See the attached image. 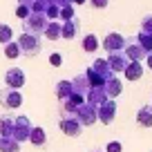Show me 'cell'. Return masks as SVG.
<instances>
[{
  "mask_svg": "<svg viewBox=\"0 0 152 152\" xmlns=\"http://www.w3.org/2000/svg\"><path fill=\"white\" fill-rule=\"evenodd\" d=\"M85 76H87V81H90L92 87H103L105 81L112 78V76H116V74H112V69H110V65H107L105 58H96V61L87 67Z\"/></svg>",
  "mask_w": 152,
  "mask_h": 152,
  "instance_id": "6da1fadb",
  "label": "cell"
},
{
  "mask_svg": "<svg viewBox=\"0 0 152 152\" xmlns=\"http://www.w3.org/2000/svg\"><path fill=\"white\" fill-rule=\"evenodd\" d=\"M47 16L45 14H29L27 18L23 20V34H31V36H43L45 27H47Z\"/></svg>",
  "mask_w": 152,
  "mask_h": 152,
  "instance_id": "7a4b0ae2",
  "label": "cell"
},
{
  "mask_svg": "<svg viewBox=\"0 0 152 152\" xmlns=\"http://www.w3.org/2000/svg\"><path fill=\"white\" fill-rule=\"evenodd\" d=\"M31 121H29V116H25V114H18V116H14V130H11V139L18 143L23 141H29V132H31Z\"/></svg>",
  "mask_w": 152,
  "mask_h": 152,
  "instance_id": "3957f363",
  "label": "cell"
},
{
  "mask_svg": "<svg viewBox=\"0 0 152 152\" xmlns=\"http://www.w3.org/2000/svg\"><path fill=\"white\" fill-rule=\"evenodd\" d=\"M16 43H18L20 54H25V56H36V54H40V49H43L40 36H31V34H23Z\"/></svg>",
  "mask_w": 152,
  "mask_h": 152,
  "instance_id": "277c9868",
  "label": "cell"
},
{
  "mask_svg": "<svg viewBox=\"0 0 152 152\" xmlns=\"http://www.w3.org/2000/svg\"><path fill=\"white\" fill-rule=\"evenodd\" d=\"M0 105L5 110H18L23 105V94L18 90H11V87H2L0 90Z\"/></svg>",
  "mask_w": 152,
  "mask_h": 152,
  "instance_id": "5b68a950",
  "label": "cell"
},
{
  "mask_svg": "<svg viewBox=\"0 0 152 152\" xmlns=\"http://www.w3.org/2000/svg\"><path fill=\"white\" fill-rule=\"evenodd\" d=\"M116 116V101H105L101 107H96V121H101L103 125H110Z\"/></svg>",
  "mask_w": 152,
  "mask_h": 152,
  "instance_id": "8992f818",
  "label": "cell"
},
{
  "mask_svg": "<svg viewBox=\"0 0 152 152\" xmlns=\"http://www.w3.org/2000/svg\"><path fill=\"white\" fill-rule=\"evenodd\" d=\"M101 45H103V49H105L107 54L123 52V49H125V36H121V34L112 31V34H107V36H105V40H103Z\"/></svg>",
  "mask_w": 152,
  "mask_h": 152,
  "instance_id": "52a82bcc",
  "label": "cell"
},
{
  "mask_svg": "<svg viewBox=\"0 0 152 152\" xmlns=\"http://www.w3.org/2000/svg\"><path fill=\"white\" fill-rule=\"evenodd\" d=\"M123 54H125V58H128L130 63H141L143 58L148 56V54L139 47V43L134 40V38H125V49H123Z\"/></svg>",
  "mask_w": 152,
  "mask_h": 152,
  "instance_id": "ba28073f",
  "label": "cell"
},
{
  "mask_svg": "<svg viewBox=\"0 0 152 152\" xmlns=\"http://www.w3.org/2000/svg\"><path fill=\"white\" fill-rule=\"evenodd\" d=\"M25 81H27V76H25V72L20 69V67H11V69H7V74H5L7 87H11V90H18V92H20V87L25 85Z\"/></svg>",
  "mask_w": 152,
  "mask_h": 152,
  "instance_id": "9c48e42d",
  "label": "cell"
},
{
  "mask_svg": "<svg viewBox=\"0 0 152 152\" xmlns=\"http://www.w3.org/2000/svg\"><path fill=\"white\" fill-rule=\"evenodd\" d=\"M76 121L85 128V125H92V123H96V107H92V105H87V103H83V105H78V110H76Z\"/></svg>",
  "mask_w": 152,
  "mask_h": 152,
  "instance_id": "30bf717a",
  "label": "cell"
},
{
  "mask_svg": "<svg viewBox=\"0 0 152 152\" xmlns=\"http://www.w3.org/2000/svg\"><path fill=\"white\" fill-rule=\"evenodd\" d=\"M58 125H61V132H65L67 137H78L83 132V125L76 121V116H61Z\"/></svg>",
  "mask_w": 152,
  "mask_h": 152,
  "instance_id": "8fae6325",
  "label": "cell"
},
{
  "mask_svg": "<svg viewBox=\"0 0 152 152\" xmlns=\"http://www.w3.org/2000/svg\"><path fill=\"white\" fill-rule=\"evenodd\" d=\"M69 83H72V92H74V94H78V96H83V99H85L87 92L92 90V85H90V81H87V76H85V74L74 76Z\"/></svg>",
  "mask_w": 152,
  "mask_h": 152,
  "instance_id": "7c38bea8",
  "label": "cell"
},
{
  "mask_svg": "<svg viewBox=\"0 0 152 152\" xmlns=\"http://www.w3.org/2000/svg\"><path fill=\"white\" fill-rule=\"evenodd\" d=\"M105 101H110V99H107V94H105L103 87H92V90L87 92V96H85V103L92 105V107H101Z\"/></svg>",
  "mask_w": 152,
  "mask_h": 152,
  "instance_id": "4fadbf2b",
  "label": "cell"
},
{
  "mask_svg": "<svg viewBox=\"0 0 152 152\" xmlns=\"http://www.w3.org/2000/svg\"><path fill=\"white\" fill-rule=\"evenodd\" d=\"M78 29H81V20H78V18L65 20V23H61V38H65V40H72V38H76Z\"/></svg>",
  "mask_w": 152,
  "mask_h": 152,
  "instance_id": "5bb4252c",
  "label": "cell"
},
{
  "mask_svg": "<svg viewBox=\"0 0 152 152\" xmlns=\"http://www.w3.org/2000/svg\"><path fill=\"white\" fill-rule=\"evenodd\" d=\"M105 61H107V65H110V69H112V74H116V72H123L125 65L130 63L128 58H125L123 52H114V54H110Z\"/></svg>",
  "mask_w": 152,
  "mask_h": 152,
  "instance_id": "9a60e30c",
  "label": "cell"
},
{
  "mask_svg": "<svg viewBox=\"0 0 152 152\" xmlns=\"http://www.w3.org/2000/svg\"><path fill=\"white\" fill-rule=\"evenodd\" d=\"M103 90H105V94H107V99H116V96L123 92V83H121V78H116V76H112V78H107L105 81V85H103Z\"/></svg>",
  "mask_w": 152,
  "mask_h": 152,
  "instance_id": "2e32d148",
  "label": "cell"
},
{
  "mask_svg": "<svg viewBox=\"0 0 152 152\" xmlns=\"http://www.w3.org/2000/svg\"><path fill=\"white\" fill-rule=\"evenodd\" d=\"M137 123L141 128H152V105H143L137 112Z\"/></svg>",
  "mask_w": 152,
  "mask_h": 152,
  "instance_id": "e0dca14e",
  "label": "cell"
},
{
  "mask_svg": "<svg viewBox=\"0 0 152 152\" xmlns=\"http://www.w3.org/2000/svg\"><path fill=\"white\" fill-rule=\"evenodd\" d=\"M123 74H125V78H130V81H139L143 76V65L141 63H128L125 69H123Z\"/></svg>",
  "mask_w": 152,
  "mask_h": 152,
  "instance_id": "ac0fdd59",
  "label": "cell"
},
{
  "mask_svg": "<svg viewBox=\"0 0 152 152\" xmlns=\"http://www.w3.org/2000/svg\"><path fill=\"white\" fill-rule=\"evenodd\" d=\"M43 36L47 38V40H58V38H61V23H58V20H49L45 31H43Z\"/></svg>",
  "mask_w": 152,
  "mask_h": 152,
  "instance_id": "d6986e66",
  "label": "cell"
},
{
  "mask_svg": "<svg viewBox=\"0 0 152 152\" xmlns=\"http://www.w3.org/2000/svg\"><path fill=\"white\" fill-rule=\"evenodd\" d=\"M29 143H34V145H45L47 143V132H45L43 128H31V132H29Z\"/></svg>",
  "mask_w": 152,
  "mask_h": 152,
  "instance_id": "ffe728a7",
  "label": "cell"
},
{
  "mask_svg": "<svg viewBox=\"0 0 152 152\" xmlns=\"http://www.w3.org/2000/svg\"><path fill=\"white\" fill-rule=\"evenodd\" d=\"M11 130H14V116H11V114L0 116V139L11 137Z\"/></svg>",
  "mask_w": 152,
  "mask_h": 152,
  "instance_id": "44dd1931",
  "label": "cell"
},
{
  "mask_svg": "<svg viewBox=\"0 0 152 152\" xmlns=\"http://www.w3.org/2000/svg\"><path fill=\"white\" fill-rule=\"evenodd\" d=\"M134 40L139 43V47H141L145 54H152V34H143V31H139L137 36H134Z\"/></svg>",
  "mask_w": 152,
  "mask_h": 152,
  "instance_id": "7402d4cb",
  "label": "cell"
},
{
  "mask_svg": "<svg viewBox=\"0 0 152 152\" xmlns=\"http://www.w3.org/2000/svg\"><path fill=\"white\" fill-rule=\"evenodd\" d=\"M72 94H74V92H72V83L69 81H58L56 83V96H58V101L69 99Z\"/></svg>",
  "mask_w": 152,
  "mask_h": 152,
  "instance_id": "603a6c76",
  "label": "cell"
},
{
  "mask_svg": "<svg viewBox=\"0 0 152 152\" xmlns=\"http://www.w3.org/2000/svg\"><path fill=\"white\" fill-rule=\"evenodd\" d=\"M0 152H20V143L14 141L11 137L0 139Z\"/></svg>",
  "mask_w": 152,
  "mask_h": 152,
  "instance_id": "cb8c5ba5",
  "label": "cell"
},
{
  "mask_svg": "<svg viewBox=\"0 0 152 152\" xmlns=\"http://www.w3.org/2000/svg\"><path fill=\"white\" fill-rule=\"evenodd\" d=\"M99 45L101 43H99V38H96L94 34H87V36L83 38V49H85L87 54H94L96 49H99Z\"/></svg>",
  "mask_w": 152,
  "mask_h": 152,
  "instance_id": "d4e9b609",
  "label": "cell"
},
{
  "mask_svg": "<svg viewBox=\"0 0 152 152\" xmlns=\"http://www.w3.org/2000/svg\"><path fill=\"white\" fill-rule=\"evenodd\" d=\"M11 40H14V31H11V27L7 23H0V43L7 45V43H11Z\"/></svg>",
  "mask_w": 152,
  "mask_h": 152,
  "instance_id": "484cf974",
  "label": "cell"
},
{
  "mask_svg": "<svg viewBox=\"0 0 152 152\" xmlns=\"http://www.w3.org/2000/svg\"><path fill=\"white\" fill-rule=\"evenodd\" d=\"M5 56H7V58H18V56H20L18 43H14V40H11V43H7V45H5Z\"/></svg>",
  "mask_w": 152,
  "mask_h": 152,
  "instance_id": "4316f807",
  "label": "cell"
},
{
  "mask_svg": "<svg viewBox=\"0 0 152 152\" xmlns=\"http://www.w3.org/2000/svg\"><path fill=\"white\" fill-rule=\"evenodd\" d=\"M58 18L65 23V20H72V18H76V11H74V7L72 5H67V7H61V14H58Z\"/></svg>",
  "mask_w": 152,
  "mask_h": 152,
  "instance_id": "83f0119b",
  "label": "cell"
},
{
  "mask_svg": "<svg viewBox=\"0 0 152 152\" xmlns=\"http://www.w3.org/2000/svg\"><path fill=\"white\" fill-rule=\"evenodd\" d=\"M58 14H61V7H56V5H49L47 9H45L47 20H58Z\"/></svg>",
  "mask_w": 152,
  "mask_h": 152,
  "instance_id": "f1b7e54d",
  "label": "cell"
},
{
  "mask_svg": "<svg viewBox=\"0 0 152 152\" xmlns=\"http://www.w3.org/2000/svg\"><path fill=\"white\" fill-rule=\"evenodd\" d=\"M141 31L143 34H152V16H145L141 20Z\"/></svg>",
  "mask_w": 152,
  "mask_h": 152,
  "instance_id": "f546056e",
  "label": "cell"
},
{
  "mask_svg": "<svg viewBox=\"0 0 152 152\" xmlns=\"http://www.w3.org/2000/svg\"><path fill=\"white\" fill-rule=\"evenodd\" d=\"M29 14H31V9H29V7H25V5H20L18 9H16V16H18L20 20H25V18H27Z\"/></svg>",
  "mask_w": 152,
  "mask_h": 152,
  "instance_id": "4dcf8cb0",
  "label": "cell"
},
{
  "mask_svg": "<svg viewBox=\"0 0 152 152\" xmlns=\"http://www.w3.org/2000/svg\"><path fill=\"white\" fill-rule=\"evenodd\" d=\"M49 63H52L54 67H61L63 65V56L61 54H52V56H49Z\"/></svg>",
  "mask_w": 152,
  "mask_h": 152,
  "instance_id": "1f68e13d",
  "label": "cell"
},
{
  "mask_svg": "<svg viewBox=\"0 0 152 152\" xmlns=\"http://www.w3.org/2000/svg\"><path fill=\"white\" fill-rule=\"evenodd\" d=\"M90 5L96 7V9H105V7L110 5V0H90Z\"/></svg>",
  "mask_w": 152,
  "mask_h": 152,
  "instance_id": "d6a6232c",
  "label": "cell"
},
{
  "mask_svg": "<svg viewBox=\"0 0 152 152\" xmlns=\"http://www.w3.org/2000/svg\"><path fill=\"white\" fill-rule=\"evenodd\" d=\"M105 152H121V143H119V141H112V143H107Z\"/></svg>",
  "mask_w": 152,
  "mask_h": 152,
  "instance_id": "836d02e7",
  "label": "cell"
},
{
  "mask_svg": "<svg viewBox=\"0 0 152 152\" xmlns=\"http://www.w3.org/2000/svg\"><path fill=\"white\" fill-rule=\"evenodd\" d=\"M18 5H25V7H29V9H31V7L36 5V0H18Z\"/></svg>",
  "mask_w": 152,
  "mask_h": 152,
  "instance_id": "e575fe53",
  "label": "cell"
},
{
  "mask_svg": "<svg viewBox=\"0 0 152 152\" xmlns=\"http://www.w3.org/2000/svg\"><path fill=\"white\" fill-rule=\"evenodd\" d=\"M145 63H148V67L152 69V54H148V56H145Z\"/></svg>",
  "mask_w": 152,
  "mask_h": 152,
  "instance_id": "d590c367",
  "label": "cell"
},
{
  "mask_svg": "<svg viewBox=\"0 0 152 152\" xmlns=\"http://www.w3.org/2000/svg\"><path fill=\"white\" fill-rule=\"evenodd\" d=\"M85 0H72V5H83Z\"/></svg>",
  "mask_w": 152,
  "mask_h": 152,
  "instance_id": "8d00e7d4",
  "label": "cell"
},
{
  "mask_svg": "<svg viewBox=\"0 0 152 152\" xmlns=\"http://www.w3.org/2000/svg\"><path fill=\"white\" fill-rule=\"evenodd\" d=\"M96 152H101V150H96Z\"/></svg>",
  "mask_w": 152,
  "mask_h": 152,
  "instance_id": "74e56055",
  "label": "cell"
},
{
  "mask_svg": "<svg viewBox=\"0 0 152 152\" xmlns=\"http://www.w3.org/2000/svg\"><path fill=\"white\" fill-rule=\"evenodd\" d=\"M150 105H152V103H150Z\"/></svg>",
  "mask_w": 152,
  "mask_h": 152,
  "instance_id": "f35d334b",
  "label": "cell"
}]
</instances>
